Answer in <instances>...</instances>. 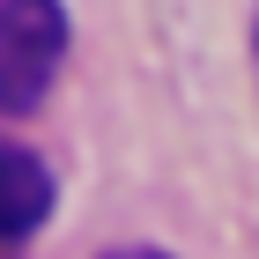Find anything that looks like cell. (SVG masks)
<instances>
[{
  "mask_svg": "<svg viewBox=\"0 0 259 259\" xmlns=\"http://www.w3.org/2000/svg\"><path fill=\"white\" fill-rule=\"evenodd\" d=\"M67 60V8L60 0H0V111L30 119L52 97Z\"/></svg>",
  "mask_w": 259,
  "mask_h": 259,
  "instance_id": "1",
  "label": "cell"
},
{
  "mask_svg": "<svg viewBox=\"0 0 259 259\" xmlns=\"http://www.w3.org/2000/svg\"><path fill=\"white\" fill-rule=\"evenodd\" d=\"M104 259H170V252H156V244H119V252H104Z\"/></svg>",
  "mask_w": 259,
  "mask_h": 259,
  "instance_id": "3",
  "label": "cell"
},
{
  "mask_svg": "<svg viewBox=\"0 0 259 259\" xmlns=\"http://www.w3.org/2000/svg\"><path fill=\"white\" fill-rule=\"evenodd\" d=\"M45 215H52V170H45L30 148L0 141V244L37 237Z\"/></svg>",
  "mask_w": 259,
  "mask_h": 259,
  "instance_id": "2",
  "label": "cell"
}]
</instances>
